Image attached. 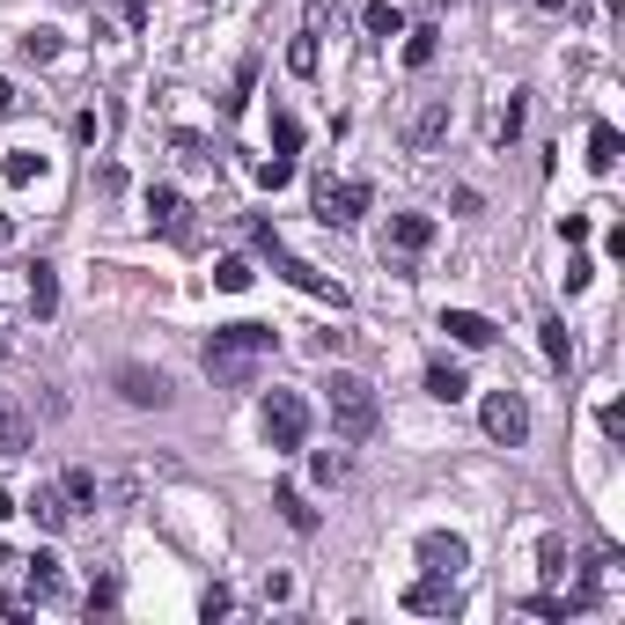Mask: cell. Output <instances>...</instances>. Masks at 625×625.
Here are the masks:
<instances>
[{
  "label": "cell",
  "instance_id": "obj_40",
  "mask_svg": "<svg viewBox=\"0 0 625 625\" xmlns=\"http://www.w3.org/2000/svg\"><path fill=\"white\" fill-rule=\"evenodd\" d=\"M559 236H567V243L581 250V243H589V214H567V221H559Z\"/></svg>",
  "mask_w": 625,
  "mask_h": 625
},
{
  "label": "cell",
  "instance_id": "obj_34",
  "mask_svg": "<svg viewBox=\"0 0 625 625\" xmlns=\"http://www.w3.org/2000/svg\"><path fill=\"white\" fill-rule=\"evenodd\" d=\"M310 471H316V486H338V479H346V457H332V449H316V457H310Z\"/></svg>",
  "mask_w": 625,
  "mask_h": 625
},
{
  "label": "cell",
  "instance_id": "obj_5",
  "mask_svg": "<svg viewBox=\"0 0 625 625\" xmlns=\"http://www.w3.org/2000/svg\"><path fill=\"white\" fill-rule=\"evenodd\" d=\"M479 427H486V442H501V449H523V442H529V405H523V390H486Z\"/></svg>",
  "mask_w": 625,
  "mask_h": 625
},
{
  "label": "cell",
  "instance_id": "obj_45",
  "mask_svg": "<svg viewBox=\"0 0 625 625\" xmlns=\"http://www.w3.org/2000/svg\"><path fill=\"white\" fill-rule=\"evenodd\" d=\"M199 8H214V0H199Z\"/></svg>",
  "mask_w": 625,
  "mask_h": 625
},
{
  "label": "cell",
  "instance_id": "obj_15",
  "mask_svg": "<svg viewBox=\"0 0 625 625\" xmlns=\"http://www.w3.org/2000/svg\"><path fill=\"white\" fill-rule=\"evenodd\" d=\"M618 155H625L618 125H589V169H596V177H611V169H618Z\"/></svg>",
  "mask_w": 625,
  "mask_h": 625
},
{
  "label": "cell",
  "instance_id": "obj_30",
  "mask_svg": "<svg viewBox=\"0 0 625 625\" xmlns=\"http://www.w3.org/2000/svg\"><path fill=\"white\" fill-rule=\"evenodd\" d=\"M288 67L294 74H316V30H302V37L288 45Z\"/></svg>",
  "mask_w": 625,
  "mask_h": 625
},
{
  "label": "cell",
  "instance_id": "obj_17",
  "mask_svg": "<svg viewBox=\"0 0 625 625\" xmlns=\"http://www.w3.org/2000/svg\"><path fill=\"white\" fill-rule=\"evenodd\" d=\"M272 507H280V523H288V529H302V537H310V529H316V507L302 501L294 486H272Z\"/></svg>",
  "mask_w": 625,
  "mask_h": 625
},
{
  "label": "cell",
  "instance_id": "obj_13",
  "mask_svg": "<svg viewBox=\"0 0 625 625\" xmlns=\"http://www.w3.org/2000/svg\"><path fill=\"white\" fill-rule=\"evenodd\" d=\"M442 332L457 338V346H471V354H479V346H493V316H479V310H442Z\"/></svg>",
  "mask_w": 625,
  "mask_h": 625
},
{
  "label": "cell",
  "instance_id": "obj_42",
  "mask_svg": "<svg viewBox=\"0 0 625 625\" xmlns=\"http://www.w3.org/2000/svg\"><path fill=\"white\" fill-rule=\"evenodd\" d=\"M15 103H23V97H15V81H8V74H0V119H8V111H15Z\"/></svg>",
  "mask_w": 625,
  "mask_h": 625
},
{
  "label": "cell",
  "instance_id": "obj_36",
  "mask_svg": "<svg viewBox=\"0 0 625 625\" xmlns=\"http://www.w3.org/2000/svg\"><path fill=\"white\" fill-rule=\"evenodd\" d=\"M589 280H596V265H589V258H567V294H581Z\"/></svg>",
  "mask_w": 625,
  "mask_h": 625
},
{
  "label": "cell",
  "instance_id": "obj_25",
  "mask_svg": "<svg viewBox=\"0 0 625 625\" xmlns=\"http://www.w3.org/2000/svg\"><path fill=\"white\" fill-rule=\"evenodd\" d=\"M59 493L74 501V515H81V507H97V471H81V464H74L67 479H59Z\"/></svg>",
  "mask_w": 625,
  "mask_h": 625
},
{
  "label": "cell",
  "instance_id": "obj_3",
  "mask_svg": "<svg viewBox=\"0 0 625 625\" xmlns=\"http://www.w3.org/2000/svg\"><path fill=\"white\" fill-rule=\"evenodd\" d=\"M250 243H258L265 258H272V272H280V280H294L302 294H324V302H346V288H338V280H324L316 265H302V258H294L288 243H280V228H272V221H250Z\"/></svg>",
  "mask_w": 625,
  "mask_h": 625
},
{
  "label": "cell",
  "instance_id": "obj_27",
  "mask_svg": "<svg viewBox=\"0 0 625 625\" xmlns=\"http://www.w3.org/2000/svg\"><path fill=\"white\" fill-rule=\"evenodd\" d=\"M434 37H442V30H405V67H434Z\"/></svg>",
  "mask_w": 625,
  "mask_h": 625
},
{
  "label": "cell",
  "instance_id": "obj_26",
  "mask_svg": "<svg viewBox=\"0 0 625 625\" xmlns=\"http://www.w3.org/2000/svg\"><path fill=\"white\" fill-rule=\"evenodd\" d=\"M169 147H177V163H185V169H214V147L199 141V133H177Z\"/></svg>",
  "mask_w": 625,
  "mask_h": 625
},
{
  "label": "cell",
  "instance_id": "obj_35",
  "mask_svg": "<svg viewBox=\"0 0 625 625\" xmlns=\"http://www.w3.org/2000/svg\"><path fill=\"white\" fill-rule=\"evenodd\" d=\"M199 611H207V618H228V611H236V596H228V589H207V596H199Z\"/></svg>",
  "mask_w": 625,
  "mask_h": 625
},
{
  "label": "cell",
  "instance_id": "obj_24",
  "mask_svg": "<svg viewBox=\"0 0 625 625\" xmlns=\"http://www.w3.org/2000/svg\"><path fill=\"white\" fill-rule=\"evenodd\" d=\"M486 133H493V141H515V133H523V89H507V103L486 119Z\"/></svg>",
  "mask_w": 625,
  "mask_h": 625
},
{
  "label": "cell",
  "instance_id": "obj_11",
  "mask_svg": "<svg viewBox=\"0 0 625 625\" xmlns=\"http://www.w3.org/2000/svg\"><path fill=\"white\" fill-rule=\"evenodd\" d=\"M119 390H125V405H155V412L169 405V376H163V368L125 361V368H119Z\"/></svg>",
  "mask_w": 625,
  "mask_h": 625
},
{
  "label": "cell",
  "instance_id": "obj_38",
  "mask_svg": "<svg viewBox=\"0 0 625 625\" xmlns=\"http://www.w3.org/2000/svg\"><path fill=\"white\" fill-rule=\"evenodd\" d=\"M596 427L611 434V442H625V405H603V412H596Z\"/></svg>",
  "mask_w": 625,
  "mask_h": 625
},
{
  "label": "cell",
  "instance_id": "obj_4",
  "mask_svg": "<svg viewBox=\"0 0 625 625\" xmlns=\"http://www.w3.org/2000/svg\"><path fill=\"white\" fill-rule=\"evenodd\" d=\"M258 427H265L272 449H302V442H310V405H302V390H265Z\"/></svg>",
  "mask_w": 625,
  "mask_h": 625
},
{
  "label": "cell",
  "instance_id": "obj_33",
  "mask_svg": "<svg viewBox=\"0 0 625 625\" xmlns=\"http://www.w3.org/2000/svg\"><path fill=\"white\" fill-rule=\"evenodd\" d=\"M59 52V30H23V59H52Z\"/></svg>",
  "mask_w": 625,
  "mask_h": 625
},
{
  "label": "cell",
  "instance_id": "obj_29",
  "mask_svg": "<svg viewBox=\"0 0 625 625\" xmlns=\"http://www.w3.org/2000/svg\"><path fill=\"white\" fill-rule=\"evenodd\" d=\"M214 288L221 294H243V288H250V265H243V258H221L214 265Z\"/></svg>",
  "mask_w": 625,
  "mask_h": 625
},
{
  "label": "cell",
  "instance_id": "obj_10",
  "mask_svg": "<svg viewBox=\"0 0 625 625\" xmlns=\"http://www.w3.org/2000/svg\"><path fill=\"white\" fill-rule=\"evenodd\" d=\"M420 567H427V574H449V581H457L464 567H471V545H464L457 529H427V537H420Z\"/></svg>",
  "mask_w": 625,
  "mask_h": 625
},
{
  "label": "cell",
  "instance_id": "obj_9",
  "mask_svg": "<svg viewBox=\"0 0 625 625\" xmlns=\"http://www.w3.org/2000/svg\"><path fill=\"white\" fill-rule=\"evenodd\" d=\"M442 141H449V97H420L405 119V147L412 155H434Z\"/></svg>",
  "mask_w": 625,
  "mask_h": 625
},
{
  "label": "cell",
  "instance_id": "obj_1",
  "mask_svg": "<svg viewBox=\"0 0 625 625\" xmlns=\"http://www.w3.org/2000/svg\"><path fill=\"white\" fill-rule=\"evenodd\" d=\"M272 346H280L272 324H221V332L207 338L199 361H207V376H214L221 390H250V383H258V368L272 361Z\"/></svg>",
  "mask_w": 625,
  "mask_h": 625
},
{
  "label": "cell",
  "instance_id": "obj_28",
  "mask_svg": "<svg viewBox=\"0 0 625 625\" xmlns=\"http://www.w3.org/2000/svg\"><path fill=\"white\" fill-rule=\"evenodd\" d=\"M272 147H280V155L302 147V119H294V111H272Z\"/></svg>",
  "mask_w": 625,
  "mask_h": 625
},
{
  "label": "cell",
  "instance_id": "obj_23",
  "mask_svg": "<svg viewBox=\"0 0 625 625\" xmlns=\"http://www.w3.org/2000/svg\"><path fill=\"white\" fill-rule=\"evenodd\" d=\"M0 177H8V185H30V177H45V155H37V147H8Z\"/></svg>",
  "mask_w": 625,
  "mask_h": 625
},
{
  "label": "cell",
  "instance_id": "obj_6",
  "mask_svg": "<svg viewBox=\"0 0 625 625\" xmlns=\"http://www.w3.org/2000/svg\"><path fill=\"white\" fill-rule=\"evenodd\" d=\"M368 185L361 177H316V221H324V228H354V221L368 214Z\"/></svg>",
  "mask_w": 625,
  "mask_h": 625
},
{
  "label": "cell",
  "instance_id": "obj_22",
  "mask_svg": "<svg viewBox=\"0 0 625 625\" xmlns=\"http://www.w3.org/2000/svg\"><path fill=\"white\" fill-rule=\"evenodd\" d=\"M23 581L37 589V596H52V589H59V553H30L23 559Z\"/></svg>",
  "mask_w": 625,
  "mask_h": 625
},
{
  "label": "cell",
  "instance_id": "obj_37",
  "mask_svg": "<svg viewBox=\"0 0 625 625\" xmlns=\"http://www.w3.org/2000/svg\"><path fill=\"white\" fill-rule=\"evenodd\" d=\"M545 574L567 581V545H559V537H545Z\"/></svg>",
  "mask_w": 625,
  "mask_h": 625
},
{
  "label": "cell",
  "instance_id": "obj_44",
  "mask_svg": "<svg viewBox=\"0 0 625 625\" xmlns=\"http://www.w3.org/2000/svg\"><path fill=\"white\" fill-rule=\"evenodd\" d=\"M537 8H545V15H559V8H567V0H537Z\"/></svg>",
  "mask_w": 625,
  "mask_h": 625
},
{
  "label": "cell",
  "instance_id": "obj_16",
  "mask_svg": "<svg viewBox=\"0 0 625 625\" xmlns=\"http://www.w3.org/2000/svg\"><path fill=\"white\" fill-rule=\"evenodd\" d=\"M30 515H37L45 529H67L74 523V501L59 493V486H37V493H30Z\"/></svg>",
  "mask_w": 625,
  "mask_h": 625
},
{
  "label": "cell",
  "instance_id": "obj_2",
  "mask_svg": "<svg viewBox=\"0 0 625 625\" xmlns=\"http://www.w3.org/2000/svg\"><path fill=\"white\" fill-rule=\"evenodd\" d=\"M324 412H332V427L346 434V442H368V434H376V420H383L376 383H368V376H354V368H332V383H324Z\"/></svg>",
  "mask_w": 625,
  "mask_h": 625
},
{
  "label": "cell",
  "instance_id": "obj_32",
  "mask_svg": "<svg viewBox=\"0 0 625 625\" xmlns=\"http://www.w3.org/2000/svg\"><path fill=\"white\" fill-rule=\"evenodd\" d=\"M288 177H294V155H272V163H258V185H265V192H280Z\"/></svg>",
  "mask_w": 625,
  "mask_h": 625
},
{
  "label": "cell",
  "instance_id": "obj_14",
  "mask_svg": "<svg viewBox=\"0 0 625 625\" xmlns=\"http://www.w3.org/2000/svg\"><path fill=\"white\" fill-rule=\"evenodd\" d=\"M427 398L457 405V398H471V376H464L457 361H427Z\"/></svg>",
  "mask_w": 625,
  "mask_h": 625
},
{
  "label": "cell",
  "instance_id": "obj_18",
  "mask_svg": "<svg viewBox=\"0 0 625 625\" xmlns=\"http://www.w3.org/2000/svg\"><path fill=\"white\" fill-rule=\"evenodd\" d=\"M30 310H37V316H52V310H59V272H52L45 258L30 265Z\"/></svg>",
  "mask_w": 625,
  "mask_h": 625
},
{
  "label": "cell",
  "instance_id": "obj_20",
  "mask_svg": "<svg viewBox=\"0 0 625 625\" xmlns=\"http://www.w3.org/2000/svg\"><path fill=\"white\" fill-rule=\"evenodd\" d=\"M361 30H368V37H405V15H398L390 0H368V8H361Z\"/></svg>",
  "mask_w": 625,
  "mask_h": 625
},
{
  "label": "cell",
  "instance_id": "obj_21",
  "mask_svg": "<svg viewBox=\"0 0 625 625\" xmlns=\"http://www.w3.org/2000/svg\"><path fill=\"white\" fill-rule=\"evenodd\" d=\"M30 449V420L15 405H0V457H23Z\"/></svg>",
  "mask_w": 625,
  "mask_h": 625
},
{
  "label": "cell",
  "instance_id": "obj_7",
  "mask_svg": "<svg viewBox=\"0 0 625 625\" xmlns=\"http://www.w3.org/2000/svg\"><path fill=\"white\" fill-rule=\"evenodd\" d=\"M427 243H434V221H427V214H390V228H383V265H390V272H405Z\"/></svg>",
  "mask_w": 625,
  "mask_h": 625
},
{
  "label": "cell",
  "instance_id": "obj_12",
  "mask_svg": "<svg viewBox=\"0 0 625 625\" xmlns=\"http://www.w3.org/2000/svg\"><path fill=\"white\" fill-rule=\"evenodd\" d=\"M405 611H420V618H449V611H457V581H449V574L412 581V589H405Z\"/></svg>",
  "mask_w": 625,
  "mask_h": 625
},
{
  "label": "cell",
  "instance_id": "obj_41",
  "mask_svg": "<svg viewBox=\"0 0 625 625\" xmlns=\"http://www.w3.org/2000/svg\"><path fill=\"white\" fill-rule=\"evenodd\" d=\"M147 8H155V0H119V15H125V23H133V30L147 23Z\"/></svg>",
  "mask_w": 625,
  "mask_h": 625
},
{
  "label": "cell",
  "instance_id": "obj_8",
  "mask_svg": "<svg viewBox=\"0 0 625 625\" xmlns=\"http://www.w3.org/2000/svg\"><path fill=\"white\" fill-rule=\"evenodd\" d=\"M147 221H155L169 243H185V250L199 243V228H192V199L177 192V185H155V192H147Z\"/></svg>",
  "mask_w": 625,
  "mask_h": 625
},
{
  "label": "cell",
  "instance_id": "obj_43",
  "mask_svg": "<svg viewBox=\"0 0 625 625\" xmlns=\"http://www.w3.org/2000/svg\"><path fill=\"white\" fill-rule=\"evenodd\" d=\"M0 243H15V221H8V214H0Z\"/></svg>",
  "mask_w": 625,
  "mask_h": 625
},
{
  "label": "cell",
  "instance_id": "obj_39",
  "mask_svg": "<svg viewBox=\"0 0 625 625\" xmlns=\"http://www.w3.org/2000/svg\"><path fill=\"white\" fill-rule=\"evenodd\" d=\"M111 603H119V581L103 574V581H97V589H89V611H111Z\"/></svg>",
  "mask_w": 625,
  "mask_h": 625
},
{
  "label": "cell",
  "instance_id": "obj_31",
  "mask_svg": "<svg viewBox=\"0 0 625 625\" xmlns=\"http://www.w3.org/2000/svg\"><path fill=\"white\" fill-rule=\"evenodd\" d=\"M37 589H0V611H8V618H30V611H37Z\"/></svg>",
  "mask_w": 625,
  "mask_h": 625
},
{
  "label": "cell",
  "instance_id": "obj_19",
  "mask_svg": "<svg viewBox=\"0 0 625 625\" xmlns=\"http://www.w3.org/2000/svg\"><path fill=\"white\" fill-rule=\"evenodd\" d=\"M537 346H545V361H553V368L574 361V338H567V324H559V316H545V324H537Z\"/></svg>",
  "mask_w": 625,
  "mask_h": 625
}]
</instances>
